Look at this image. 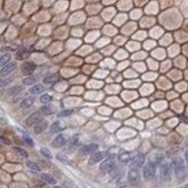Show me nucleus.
<instances>
[{
	"mask_svg": "<svg viewBox=\"0 0 188 188\" xmlns=\"http://www.w3.org/2000/svg\"><path fill=\"white\" fill-rule=\"evenodd\" d=\"M172 165H173V169H174V172H175V174L180 178L182 174H185V162H184V160L182 159H180V158H178V159H174L173 160V162H172Z\"/></svg>",
	"mask_w": 188,
	"mask_h": 188,
	"instance_id": "f257e3e1",
	"label": "nucleus"
},
{
	"mask_svg": "<svg viewBox=\"0 0 188 188\" xmlns=\"http://www.w3.org/2000/svg\"><path fill=\"white\" fill-rule=\"evenodd\" d=\"M142 174H144V178H145L146 180H150V179L155 175V164H154L153 161L147 162V164L145 165V167H144Z\"/></svg>",
	"mask_w": 188,
	"mask_h": 188,
	"instance_id": "f03ea898",
	"label": "nucleus"
},
{
	"mask_svg": "<svg viewBox=\"0 0 188 188\" xmlns=\"http://www.w3.org/2000/svg\"><path fill=\"white\" fill-rule=\"evenodd\" d=\"M115 168V159L111 156V158H107L106 160H104L100 165V169L102 172H111Z\"/></svg>",
	"mask_w": 188,
	"mask_h": 188,
	"instance_id": "7ed1b4c3",
	"label": "nucleus"
},
{
	"mask_svg": "<svg viewBox=\"0 0 188 188\" xmlns=\"http://www.w3.org/2000/svg\"><path fill=\"white\" fill-rule=\"evenodd\" d=\"M139 179H140V174L138 169H131L128 172V182L131 185H138Z\"/></svg>",
	"mask_w": 188,
	"mask_h": 188,
	"instance_id": "20e7f679",
	"label": "nucleus"
},
{
	"mask_svg": "<svg viewBox=\"0 0 188 188\" xmlns=\"http://www.w3.org/2000/svg\"><path fill=\"white\" fill-rule=\"evenodd\" d=\"M36 67H37V66H36L33 62L27 61V62H24V64H22V66H21V71H22V73H24L25 75H30L34 72Z\"/></svg>",
	"mask_w": 188,
	"mask_h": 188,
	"instance_id": "39448f33",
	"label": "nucleus"
},
{
	"mask_svg": "<svg viewBox=\"0 0 188 188\" xmlns=\"http://www.w3.org/2000/svg\"><path fill=\"white\" fill-rule=\"evenodd\" d=\"M160 176L162 180H168L170 178V166L167 164H164L160 167Z\"/></svg>",
	"mask_w": 188,
	"mask_h": 188,
	"instance_id": "423d86ee",
	"label": "nucleus"
},
{
	"mask_svg": "<svg viewBox=\"0 0 188 188\" xmlns=\"http://www.w3.org/2000/svg\"><path fill=\"white\" fill-rule=\"evenodd\" d=\"M106 153L105 152H94L91 155V159H90V162L91 164H96V162H100L104 158H105Z\"/></svg>",
	"mask_w": 188,
	"mask_h": 188,
	"instance_id": "0eeeda50",
	"label": "nucleus"
},
{
	"mask_svg": "<svg viewBox=\"0 0 188 188\" xmlns=\"http://www.w3.org/2000/svg\"><path fill=\"white\" fill-rule=\"evenodd\" d=\"M96 150H98V145L96 144H90V145H86V146L81 147L80 148V153L86 155V154H92Z\"/></svg>",
	"mask_w": 188,
	"mask_h": 188,
	"instance_id": "6e6552de",
	"label": "nucleus"
},
{
	"mask_svg": "<svg viewBox=\"0 0 188 188\" xmlns=\"http://www.w3.org/2000/svg\"><path fill=\"white\" fill-rule=\"evenodd\" d=\"M47 126H48L47 121H46V120H41V119H40L37 124H36V126H34V132H36L37 134H40V133H42V132L47 128Z\"/></svg>",
	"mask_w": 188,
	"mask_h": 188,
	"instance_id": "1a4fd4ad",
	"label": "nucleus"
},
{
	"mask_svg": "<svg viewBox=\"0 0 188 188\" xmlns=\"http://www.w3.org/2000/svg\"><path fill=\"white\" fill-rule=\"evenodd\" d=\"M17 68V62H7L5 66L1 68V74H10Z\"/></svg>",
	"mask_w": 188,
	"mask_h": 188,
	"instance_id": "9d476101",
	"label": "nucleus"
},
{
	"mask_svg": "<svg viewBox=\"0 0 188 188\" xmlns=\"http://www.w3.org/2000/svg\"><path fill=\"white\" fill-rule=\"evenodd\" d=\"M40 118H41V113L40 112H36L33 113L27 120H26V125L27 126H32V125H34V124H37L38 121L40 120Z\"/></svg>",
	"mask_w": 188,
	"mask_h": 188,
	"instance_id": "9b49d317",
	"label": "nucleus"
},
{
	"mask_svg": "<svg viewBox=\"0 0 188 188\" xmlns=\"http://www.w3.org/2000/svg\"><path fill=\"white\" fill-rule=\"evenodd\" d=\"M64 145H66V138L64 135H58L56 139L53 140V142H52L53 147H61Z\"/></svg>",
	"mask_w": 188,
	"mask_h": 188,
	"instance_id": "f8f14e48",
	"label": "nucleus"
},
{
	"mask_svg": "<svg viewBox=\"0 0 188 188\" xmlns=\"http://www.w3.org/2000/svg\"><path fill=\"white\" fill-rule=\"evenodd\" d=\"M34 101H36V98H34V96H28V98H26V99H24V100L21 101L20 107H21V108H27V107L32 106V105L34 104Z\"/></svg>",
	"mask_w": 188,
	"mask_h": 188,
	"instance_id": "ddd939ff",
	"label": "nucleus"
},
{
	"mask_svg": "<svg viewBox=\"0 0 188 188\" xmlns=\"http://www.w3.org/2000/svg\"><path fill=\"white\" fill-rule=\"evenodd\" d=\"M144 162H145V156H144L142 154H138V155L134 158L132 165H133L134 167H141V166L144 165Z\"/></svg>",
	"mask_w": 188,
	"mask_h": 188,
	"instance_id": "4468645a",
	"label": "nucleus"
},
{
	"mask_svg": "<svg viewBox=\"0 0 188 188\" xmlns=\"http://www.w3.org/2000/svg\"><path fill=\"white\" fill-rule=\"evenodd\" d=\"M44 92V86L42 85H39V84H37V85H33L31 88H30V93L31 94H40Z\"/></svg>",
	"mask_w": 188,
	"mask_h": 188,
	"instance_id": "2eb2a0df",
	"label": "nucleus"
},
{
	"mask_svg": "<svg viewBox=\"0 0 188 188\" xmlns=\"http://www.w3.org/2000/svg\"><path fill=\"white\" fill-rule=\"evenodd\" d=\"M65 128V125H61V122H54L51 126V133H56V132L62 131Z\"/></svg>",
	"mask_w": 188,
	"mask_h": 188,
	"instance_id": "dca6fc26",
	"label": "nucleus"
},
{
	"mask_svg": "<svg viewBox=\"0 0 188 188\" xmlns=\"http://www.w3.org/2000/svg\"><path fill=\"white\" fill-rule=\"evenodd\" d=\"M58 80H59V76H58V75H50V76H47V78L44 79V82L47 84V85H52V84L56 82Z\"/></svg>",
	"mask_w": 188,
	"mask_h": 188,
	"instance_id": "f3484780",
	"label": "nucleus"
},
{
	"mask_svg": "<svg viewBox=\"0 0 188 188\" xmlns=\"http://www.w3.org/2000/svg\"><path fill=\"white\" fill-rule=\"evenodd\" d=\"M12 80H13L12 76H0V87L8 85L10 82H12Z\"/></svg>",
	"mask_w": 188,
	"mask_h": 188,
	"instance_id": "a211bd4d",
	"label": "nucleus"
},
{
	"mask_svg": "<svg viewBox=\"0 0 188 188\" xmlns=\"http://www.w3.org/2000/svg\"><path fill=\"white\" fill-rule=\"evenodd\" d=\"M41 179H42L44 181H46V182L51 184V185H56V179H54L53 176L48 175V174H42V175H41Z\"/></svg>",
	"mask_w": 188,
	"mask_h": 188,
	"instance_id": "6ab92c4d",
	"label": "nucleus"
},
{
	"mask_svg": "<svg viewBox=\"0 0 188 188\" xmlns=\"http://www.w3.org/2000/svg\"><path fill=\"white\" fill-rule=\"evenodd\" d=\"M11 60V54H4V56H0V67L5 66L7 62H10Z\"/></svg>",
	"mask_w": 188,
	"mask_h": 188,
	"instance_id": "aec40b11",
	"label": "nucleus"
},
{
	"mask_svg": "<svg viewBox=\"0 0 188 188\" xmlns=\"http://www.w3.org/2000/svg\"><path fill=\"white\" fill-rule=\"evenodd\" d=\"M27 56H28V51H27L26 48H21L20 51H18V53H17V59H18V60H22V59H25Z\"/></svg>",
	"mask_w": 188,
	"mask_h": 188,
	"instance_id": "412c9836",
	"label": "nucleus"
},
{
	"mask_svg": "<svg viewBox=\"0 0 188 188\" xmlns=\"http://www.w3.org/2000/svg\"><path fill=\"white\" fill-rule=\"evenodd\" d=\"M37 81V76H28L24 79V85H34Z\"/></svg>",
	"mask_w": 188,
	"mask_h": 188,
	"instance_id": "4be33fe9",
	"label": "nucleus"
},
{
	"mask_svg": "<svg viewBox=\"0 0 188 188\" xmlns=\"http://www.w3.org/2000/svg\"><path fill=\"white\" fill-rule=\"evenodd\" d=\"M21 91H22V87H21V86H16V87H13V88L10 90L8 94H10V95H17V94H19Z\"/></svg>",
	"mask_w": 188,
	"mask_h": 188,
	"instance_id": "5701e85b",
	"label": "nucleus"
},
{
	"mask_svg": "<svg viewBox=\"0 0 188 188\" xmlns=\"http://www.w3.org/2000/svg\"><path fill=\"white\" fill-rule=\"evenodd\" d=\"M27 167L31 169V170H33V172H40V167L38 166L37 164H34V162L28 161V162H27Z\"/></svg>",
	"mask_w": 188,
	"mask_h": 188,
	"instance_id": "b1692460",
	"label": "nucleus"
},
{
	"mask_svg": "<svg viewBox=\"0 0 188 188\" xmlns=\"http://www.w3.org/2000/svg\"><path fill=\"white\" fill-rule=\"evenodd\" d=\"M51 100H52V96H51L50 94H42L41 98H40V101H41L42 104H48Z\"/></svg>",
	"mask_w": 188,
	"mask_h": 188,
	"instance_id": "393cba45",
	"label": "nucleus"
},
{
	"mask_svg": "<svg viewBox=\"0 0 188 188\" xmlns=\"http://www.w3.org/2000/svg\"><path fill=\"white\" fill-rule=\"evenodd\" d=\"M13 150H16L18 154H20L21 156H24V158H27L28 156V154H27V152L26 150H24L22 148H19V147H14L13 148Z\"/></svg>",
	"mask_w": 188,
	"mask_h": 188,
	"instance_id": "a878e982",
	"label": "nucleus"
},
{
	"mask_svg": "<svg viewBox=\"0 0 188 188\" xmlns=\"http://www.w3.org/2000/svg\"><path fill=\"white\" fill-rule=\"evenodd\" d=\"M41 154L44 155V156H46V158H48V159H51L52 158V154H51V152L48 150H46V148H41Z\"/></svg>",
	"mask_w": 188,
	"mask_h": 188,
	"instance_id": "bb28decb",
	"label": "nucleus"
},
{
	"mask_svg": "<svg viewBox=\"0 0 188 188\" xmlns=\"http://www.w3.org/2000/svg\"><path fill=\"white\" fill-rule=\"evenodd\" d=\"M130 159H131V154L130 153H124V154L120 155V160L121 161H128Z\"/></svg>",
	"mask_w": 188,
	"mask_h": 188,
	"instance_id": "cd10ccee",
	"label": "nucleus"
},
{
	"mask_svg": "<svg viewBox=\"0 0 188 188\" xmlns=\"http://www.w3.org/2000/svg\"><path fill=\"white\" fill-rule=\"evenodd\" d=\"M40 111L42 112V114H45V115H50V114H52V108H50V107H47V106L42 107Z\"/></svg>",
	"mask_w": 188,
	"mask_h": 188,
	"instance_id": "c85d7f7f",
	"label": "nucleus"
},
{
	"mask_svg": "<svg viewBox=\"0 0 188 188\" xmlns=\"http://www.w3.org/2000/svg\"><path fill=\"white\" fill-rule=\"evenodd\" d=\"M73 113L72 110H65V111H61L59 113V116H67V115H71Z\"/></svg>",
	"mask_w": 188,
	"mask_h": 188,
	"instance_id": "c756f323",
	"label": "nucleus"
},
{
	"mask_svg": "<svg viewBox=\"0 0 188 188\" xmlns=\"http://www.w3.org/2000/svg\"><path fill=\"white\" fill-rule=\"evenodd\" d=\"M24 139H25V141H26V142H27L30 146H33V145H34V144H33V140H32L30 136H27L26 134H24Z\"/></svg>",
	"mask_w": 188,
	"mask_h": 188,
	"instance_id": "7c9ffc66",
	"label": "nucleus"
},
{
	"mask_svg": "<svg viewBox=\"0 0 188 188\" xmlns=\"http://www.w3.org/2000/svg\"><path fill=\"white\" fill-rule=\"evenodd\" d=\"M72 145H73V146H78V145H79V136H75L74 139H73Z\"/></svg>",
	"mask_w": 188,
	"mask_h": 188,
	"instance_id": "2f4dec72",
	"label": "nucleus"
},
{
	"mask_svg": "<svg viewBox=\"0 0 188 188\" xmlns=\"http://www.w3.org/2000/svg\"><path fill=\"white\" fill-rule=\"evenodd\" d=\"M0 140H1V141H2L4 144H6V145H10V144H11V142H10V141H8L7 139H5L4 136H0Z\"/></svg>",
	"mask_w": 188,
	"mask_h": 188,
	"instance_id": "473e14b6",
	"label": "nucleus"
},
{
	"mask_svg": "<svg viewBox=\"0 0 188 188\" xmlns=\"http://www.w3.org/2000/svg\"><path fill=\"white\" fill-rule=\"evenodd\" d=\"M58 159H61L60 161H64V162H66L67 161V159H65L64 156H61V155H58Z\"/></svg>",
	"mask_w": 188,
	"mask_h": 188,
	"instance_id": "72a5a7b5",
	"label": "nucleus"
},
{
	"mask_svg": "<svg viewBox=\"0 0 188 188\" xmlns=\"http://www.w3.org/2000/svg\"><path fill=\"white\" fill-rule=\"evenodd\" d=\"M185 159H186V161H187V164H188V150L186 152V154H185Z\"/></svg>",
	"mask_w": 188,
	"mask_h": 188,
	"instance_id": "f704fd0d",
	"label": "nucleus"
}]
</instances>
